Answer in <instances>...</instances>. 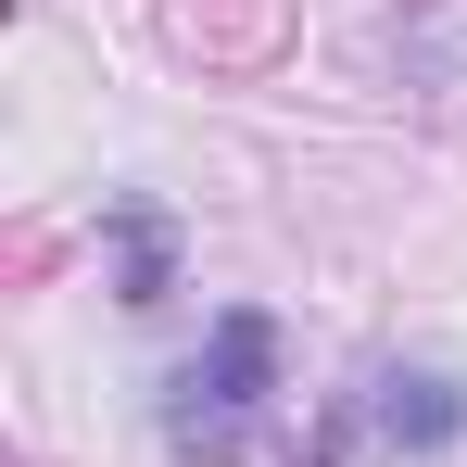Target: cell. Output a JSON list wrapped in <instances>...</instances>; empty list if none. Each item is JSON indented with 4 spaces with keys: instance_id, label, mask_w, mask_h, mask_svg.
<instances>
[{
    "instance_id": "cell-1",
    "label": "cell",
    "mask_w": 467,
    "mask_h": 467,
    "mask_svg": "<svg viewBox=\"0 0 467 467\" xmlns=\"http://www.w3.org/2000/svg\"><path fill=\"white\" fill-rule=\"evenodd\" d=\"M253 379H265V316H228V328H215V367L177 379V430H190V442H228V417L253 404Z\"/></svg>"
}]
</instances>
